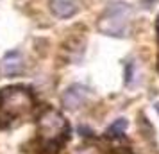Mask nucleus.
<instances>
[{"instance_id":"nucleus-1","label":"nucleus","mask_w":159,"mask_h":154,"mask_svg":"<svg viewBox=\"0 0 159 154\" xmlns=\"http://www.w3.org/2000/svg\"><path fill=\"white\" fill-rule=\"evenodd\" d=\"M32 110V95L27 88L9 86L0 90V118L13 120Z\"/></svg>"},{"instance_id":"nucleus-2","label":"nucleus","mask_w":159,"mask_h":154,"mask_svg":"<svg viewBox=\"0 0 159 154\" xmlns=\"http://www.w3.org/2000/svg\"><path fill=\"white\" fill-rule=\"evenodd\" d=\"M38 134L45 143L63 145V142L68 138V122L63 113L54 108H47L38 118Z\"/></svg>"},{"instance_id":"nucleus-3","label":"nucleus","mask_w":159,"mask_h":154,"mask_svg":"<svg viewBox=\"0 0 159 154\" xmlns=\"http://www.w3.org/2000/svg\"><path fill=\"white\" fill-rule=\"evenodd\" d=\"M130 15H132L130 6H127L125 2H115V4L107 6L104 15L100 16L98 30L102 34H107V36H125L130 22Z\"/></svg>"},{"instance_id":"nucleus-4","label":"nucleus","mask_w":159,"mask_h":154,"mask_svg":"<svg viewBox=\"0 0 159 154\" xmlns=\"http://www.w3.org/2000/svg\"><path fill=\"white\" fill-rule=\"evenodd\" d=\"M88 93H89V90L86 86H82V84H72V86H68L63 91L61 102H63V106H65L66 110L77 111L80 106H84V102H86V99H88Z\"/></svg>"},{"instance_id":"nucleus-5","label":"nucleus","mask_w":159,"mask_h":154,"mask_svg":"<svg viewBox=\"0 0 159 154\" xmlns=\"http://www.w3.org/2000/svg\"><path fill=\"white\" fill-rule=\"evenodd\" d=\"M0 70H2V73H4L6 77H15V75H20V73L25 70V61H23L22 52H18V50L7 52V54L2 58Z\"/></svg>"},{"instance_id":"nucleus-6","label":"nucleus","mask_w":159,"mask_h":154,"mask_svg":"<svg viewBox=\"0 0 159 154\" xmlns=\"http://www.w3.org/2000/svg\"><path fill=\"white\" fill-rule=\"evenodd\" d=\"M50 9L57 18H70L80 9L79 0H50Z\"/></svg>"},{"instance_id":"nucleus-7","label":"nucleus","mask_w":159,"mask_h":154,"mask_svg":"<svg viewBox=\"0 0 159 154\" xmlns=\"http://www.w3.org/2000/svg\"><path fill=\"white\" fill-rule=\"evenodd\" d=\"M127 129V120L125 118H118L116 122L107 127V131H106V138H120L123 133Z\"/></svg>"},{"instance_id":"nucleus-8","label":"nucleus","mask_w":159,"mask_h":154,"mask_svg":"<svg viewBox=\"0 0 159 154\" xmlns=\"http://www.w3.org/2000/svg\"><path fill=\"white\" fill-rule=\"evenodd\" d=\"M73 154H102L97 147H91V145H84V147H79Z\"/></svg>"},{"instance_id":"nucleus-9","label":"nucleus","mask_w":159,"mask_h":154,"mask_svg":"<svg viewBox=\"0 0 159 154\" xmlns=\"http://www.w3.org/2000/svg\"><path fill=\"white\" fill-rule=\"evenodd\" d=\"M156 111H157V113H159V100H157V102H156Z\"/></svg>"},{"instance_id":"nucleus-10","label":"nucleus","mask_w":159,"mask_h":154,"mask_svg":"<svg viewBox=\"0 0 159 154\" xmlns=\"http://www.w3.org/2000/svg\"><path fill=\"white\" fill-rule=\"evenodd\" d=\"M157 34H159V16H157Z\"/></svg>"},{"instance_id":"nucleus-11","label":"nucleus","mask_w":159,"mask_h":154,"mask_svg":"<svg viewBox=\"0 0 159 154\" xmlns=\"http://www.w3.org/2000/svg\"><path fill=\"white\" fill-rule=\"evenodd\" d=\"M157 72H159V58H157Z\"/></svg>"}]
</instances>
